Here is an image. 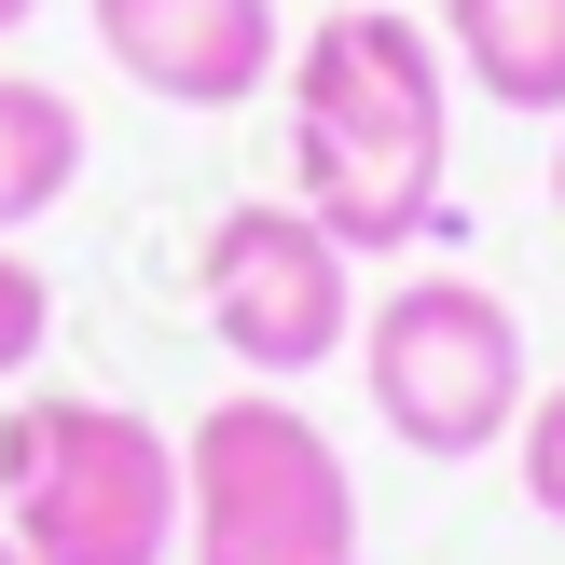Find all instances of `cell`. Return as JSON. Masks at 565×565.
<instances>
[{
    "label": "cell",
    "instance_id": "obj_10",
    "mask_svg": "<svg viewBox=\"0 0 565 565\" xmlns=\"http://www.w3.org/2000/svg\"><path fill=\"white\" fill-rule=\"evenodd\" d=\"M42 345H55V276L0 248V386H14L28 359H42Z\"/></svg>",
    "mask_w": 565,
    "mask_h": 565
},
{
    "label": "cell",
    "instance_id": "obj_3",
    "mask_svg": "<svg viewBox=\"0 0 565 565\" xmlns=\"http://www.w3.org/2000/svg\"><path fill=\"white\" fill-rule=\"evenodd\" d=\"M180 565H359V469L303 386H221L180 428Z\"/></svg>",
    "mask_w": 565,
    "mask_h": 565
},
{
    "label": "cell",
    "instance_id": "obj_6",
    "mask_svg": "<svg viewBox=\"0 0 565 565\" xmlns=\"http://www.w3.org/2000/svg\"><path fill=\"white\" fill-rule=\"evenodd\" d=\"M83 28L152 110H248L290 70V14L276 0H83Z\"/></svg>",
    "mask_w": 565,
    "mask_h": 565
},
{
    "label": "cell",
    "instance_id": "obj_13",
    "mask_svg": "<svg viewBox=\"0 0 565 565\" xmlns=\"http://www.w3.org/2000/svg\"><path fill=\"white\" fill-rule=\"evenodd\" d=\"M0 565H28V552H14V539H0Z\"/></svg>",
    "mask_w": 565,
    "mask_h": 565
},
{
    "label": "cell",
    "instance_id": "obj_1",
    "mask_svg": "<svg viewBox=\"0 0 565 565\" xmlns=\"http://www.w3.org/2000/svg\"><path fill=\"white\" fill-rule=\"evenodd\" d=\"M290 110V207H318L359 263H401L456 207V55L401 0H345L276 70Z\"/></svg>",
    "mask_w": 565,
    "mask_h": 565
},
{
    "label": "cell",
    "instance_id": "obj_7",
    "mask_svg": "<svg viewBox=\"0 0 565 565\" xmlns=\"http://www.w3.org/2000/svg\"><path fill=\"white\" fill-rule=\"evenodd\" d=\"M428 28L456 55V83H483L524 125H565V0H441Z\"/></svg>",
    "mask_w": 565,
    "mask_h": 565
},
{
    "label": "cell",
    "instance_id": "obj_4",
    "mask_svg": "<svg viewBox=\"0 0 565 565\" xmlns=\"http://www.w3.org/2000/svg\"><path fill=\"white\" fill-rule=\"evenodd\" d=\"M345 359H359V386H373V428L401 441V456H428V469L511 456L524 401H539V359H524L511 290H483V276H456V263H428L386 303H359Z\"/></svg>",
    "mask_w": 565,
    "mask_h": 565
},
{
    "label": "cell",
    "instance_id": "obj_9",
    "mask_svg": "<svg viewBox=\"0 0 565 565\" xmlns=\"http://www.w3.org/2000/svg\"><path fill=\"white\" fill-rule=\"evenodd\" d=\"M511 469H524V511L565 524V373L524 401V428H511Z\"/></svg>",
    "mask_w": 565,
    "mask_h": 565
},
{
    "label": "cell",
    "instance_id": "obj_5",
    "mask_svg": "<svg viewBox=\"0 0 565 565\" xmlns=\"http://www.w3.org/2000/svg\"><path fill=\"white\" fill-rule=\"evenodd\" d=\"M193 318L248 386H303L359 345V248L290 193H248L193 248Z\"/></svg>",
    "mask_w": 565,
    "mask_h": 565
},
{
    "label": "cell",
    "instance_id": "obj_8",
    "mask_svg": "<svg viewBox=\"0 0 565 565\" xmlns=\"http://www.w3.org/2000/svg\"><path fill=\"white\" fill-rule=\"evenodd\" d=\"M83 97L70 83H42V70H0V248L14 235H42L55 207L83 193Z\"/></svg>",
    "mask_w": 565,
    "mask_h": 565
},
{
    "label": "cell",
    "instance_id": "obj_11",
    "mask_svg": "<svg viewBox=\"0 0 565 565\" xmlns=\"http://www.w3.org/2000/svg\"><path fill=\"white\" fill-rule=\"evenodd\" d=\"M552 221H565V125H552Z\"/></svg>",
    "mask_w": 565,
    "mask_h": 565
},
{
    "label": "cell",
    "instance_id": "obj_12",
    "mask_svg": "<svg viewBox=\"0 0 565 565\" xmlns=\"http://www.w3.org/2000/svg\"><path fill=\"white\" fill-rule=\"evenodd\" d=\"M28 14H42V0H0V42H14V28H28Z\"/></svg>",
    "mask_w": 565,
    "mask_h": 565
},
{
    "label": "cell",
    "instance_id": "obj_2",
    "mask_svg": "<svg viewBox=\"0 0 565 565\" xmlns=\"http://www.w3.org/2000/svg\"><path fill=\"white\" fill-rule=\"evenodd\" d=\"M0 539L28 565H180V428L97 386L0 401Z\"/></svg>",
    "mask_w": 565,
    "mask_h": 565
}]
</instances>
